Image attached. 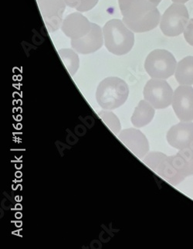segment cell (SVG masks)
<instances>
[{"label":"cell","instance_id":"22","mask_svg":"<svg viewBox=\"0 0 193 249\" xmlns=\"http://www.w3.org/2000/svg\"><path fill=\"white\" fill-rule=\"evenodd\" d=\"M149 2H152V3H153L155 6H159V3L161 2V0H148Z\"/></svg>","mask_w":193,"mask_h":249},{"label":"cell","instance_id":"2","mask_svg":"<svg viewBox=\"0 0 193 249\" xmlns=\"http://www.w3.org/2000/svg\"><path fill=\"white\" fill-rule=\"evenodd\" d=\"M104 45L110 53L117 56L127 54L135 44V34L123 20L113 19L103 27Z\"/></svg>","mask_w":193,"mask_h":249},{"label":"cell","instance_id":"3","mask_svg":"<svg viewBox=\"0 0 193 249\" xmlns=\"http://www.w3.org/2000/svg\"><path fill=\"white\" fill-rule=\"evenodd\" d=\"M129 95V85L117 77H108L100 81L95 94L100 108L110 111L123 106Z\"/></svg>","mask_w":193,"mask_h":249},{"label":"cell","instance_id":"18","mask_svg":"<svg viewBox=\"0 0 193 249\" xmlns=\"http://www.w3.org/2000/svg\"><path fill=\"white\" fill-rule=\"evenodd\" d=\"M97 115L114 134H119L121 131V122L114 112L110 110H103L98 111Z\"/></svg>","mask_w":193,"mask_h":249},{"label":"cell","instance_id":"9","mask_svg":"<svg viewBox=\"0 0 193 249\" xmlns=\"http://www.w3.org/2000/svg\"><path fill=\"white\" fill-rule=\"evenodd\" d=\"M173 108L181 122L193 120V88L191 85H180L173 94Z\"/></svg>","mask_w":193,"mask_h":249},{"label":"cell","instance_id":"4","mask_svg":"<svg viewBox=\"0 0 193 249\" xmlns=\"http://www.w3.org/2000/svg\"><path fill=\"white\" fill-rule=\"evenodd\" d=\"M193 175V147L179 150L176 155L168 157L159 176L176 186L187 177Z\"/></svg>","mask_w":193,"mask_h":249},{"label":"cell","instance_id":"8","mask_svg":"<svg viewBox=\"0 0 193 249\" xmlns=\"http://www.w3.org/2000/svg\"><path fill=\"white\" fill-rule=\"evenodd\" d=\"M46 27L49 33L61 28L66 9L64 0H36Z\"/></svg>","mask_w":193,"mask_h":249},{"label":"cell","instance_id":"20","mask_svg":"<svg viewBox=\"0 0 193 249\" xmlns=\"http://www.w3.org/2000/svg\"><path fill=\"white\" fill-rule=\"evenodd\" d=\"M184 36L189 44L193 47V19H190L184 31Z\"/></svg>","mask_w":193,"mask_h":249},{"label":"cell","instance_id":"12","mask_svg":"<svg viewBox=\"0 0 193 249\" xmlns=\"http://www.w3.org/2000/svg\"><path fill=\"white\" fill-rule=\"evenodd\" d=\"M104 44L103 30L100 26L92 23L91 31L83 37L71 40L70 44L74 51L81 54L95 53Z\"/></svg>","mask_w":193,"mask_h":249},{"label":"cell","instance_id":"13","mask_svg":"<svg viewBox=\"0 0 193 249\" xmlns=\"http://www.w3.org/2000/svg\"><path fill=\"white\" fill-rule=\"evenodd\" d=\"M92 23L80 13H73L65 17L61 25V31L71 40L86 36L91 31Z\"/></svg>","mask_w":193,"mask_h":249},{"label":"cell","instance_id":"19","mask_svg":"<svg viewBox=\"0 0 193 249\" xmlns=\"http://www.w3.org/2000/svg\"><path fill=\"white\" fill-rule=\"evenodd\" d=\"M66 6L78 12H87L95 7L99 0H64Z\"/></svg>","mask_w":193,"mask_h":249},{"label":"cell","instance_id":"10","mask_svg":"<svg viewBox=\"0 0 193 249\" xmlns=\"http://www.w3.org/2000/svg\"><path fill=\"white\" fill-rule=\"evenodd\" d=\"M117 137L138 158H144L149 152L148 139L139 129L135 128H125L120 132Z\"/></svg>","mask_w":193,"mask_h":249},{"label":"cell","instance_id":"17","mask_svg":"<svg viewBox=\"0 0 193 249\" xmlns=\"http://www.w3.org/2000/svg\"><path fill=\"white\" fill-rule=\"evenodd\" d=\"M168 156L161 152L153 151L148 153L143 159V162L157 174H160L165 164Z\"/></svg>","mask_w":193,"mask_h":249},{"label":"cell","instance_id":"21","mask_svg":"<svg viewBox=\"0 0 193 249\" xmlns=\"http://www.w3.org/2000/svg\"><path fill=\"white\" fill-rule=\"evenodd\" d=\"M172 1H173V2H175V3L184 4L187 2L188 1H190V0H172Z\"/></svg>","mask_w":193,"mask_h":249},{"label":"cell","instance_id":"7","mask_svg":"<svg viewBox=\"0 0 193 249\" xmlns=\"http://www.w3.org/2000/svg\"><path fill=\"white\" fill-rule=\"evenodd\" d=\"M173 89L164 79L152 78L145 85L143 95L145 100L156 109H163L173 103Z\"/></svg>","mask_w":193,"mask_h":249},{"label":"cell","instance_id":"16","mask_svg":"<svg viewBox=\"0 0 193 249\" xmlns=\"http://www.w3.org/2000/svg\"><path fill=\"white\" fill-rule=\"evenodd\" d=\"M58 53L69 74L70 76H74L80 68V58L77 53L78 52L74 49L64 48L59 50Z\"/></svg>","mask_w":193,"mask_h":249},{"label":"cell","instance_id":"1","mask_svg":"<svg viewBox=\"0 0 193 249\" xmlns=\"http://www.w3.org/2000/svg\"><path fill=\"white\" fill-rule=\"evenodd\" d=\"M124 23L134 33L152 31L161 20L157 6L148 0H118Z\"/></svg>","mask_w":193,"mask_h":249},{"label":"cell","instance_id":"5","mask_svg":"<svg viewBox=\"0 0 193 249\" xmlns=\"http://www.w3.org/2000/svg\"><path fill=\"white\" fill-rule=\"evenodd\" d=\"M177 63L173 53L166 50L152 51L145 61V68L148 75L156 79H168L176 72Z\"/></svg>","mask_w":193,"mask_h":249},{"label":"cell","instance_id":"6","mask_svg":"<svg viewBox=\"0 0 193 249\" xmlns=\"http://www.w3.org/2000/svg\"><path fill=\"white\" fill-rule=\"evenodd\" d=\"M190 15L187 8L181 3H173L161 17L160 29L164 35L170 37L178 36L185 31Z\"/></svg>","mask_w":193,"mask_h":249},{"label":"cell","instance_id":"11","mask_svg":"<svg viewBox=\"0 0 193 249\" xmlns=\"http://www.w3.org/2000/svg\"><path fill=\"white\" fill-rule=\"evenodd\" d=\"M166 139L171 146L178 150L193 147V123L180 122L175 124L167 132Z\"/></svg>","mask_w":193,"mask_h":249},{"label":"cell","instance_id":"15","mask_svg":"<svg viewBox=\"0 0 193 249\" xmlns=\"http://www.w3.org/2000/svg\"><path fill=\"white\" fill-rule=\"evenodd\" d=\"M175 77L180 85H193V57H185L178 63Z\"/></svg>","mask_w":193,"mask_h":249},{"label":"cell","instance_id":"14","mask_svg":"<svg viewBox=\"0 0 193 249\" xmlns=\"http://www.w3.org/2000/svg\"><path fill=\"white\" fill-rule=\"evenodd\" d=\"M155 108L146 100L139 102L131 118V122L136 128L148 125L155 117Z\"/></svg>","mask_w":193,"mask_h":249}]
</instances>
